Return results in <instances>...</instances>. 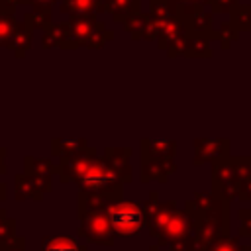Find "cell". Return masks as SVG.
Here are the masks:
<instances>
[{
	"label": "cell",
	"instance_id": "1",
	"mask_svg": "<svg viewBox=\"0 0 251 251\" xmlns=\"http://www.w3.org/2000/svg\"><path fill=\"white\" fill-rule=\"evenodd\" d=\"M75 178L78 180L80 188L90 192V194H98V196H106L110 198L112 194H120V178L116 175L114 169H110L104 163L98 161H88L82 165H76L73 169Z\"/></svg>",
	"mask_w": 251,
	"mask_h": 251
},
{
	"label": "cell",
	"instance_id": "2",
	"mask_svg": "<svg viewBox=\"0 0 251 251\" xmlns=\"http://www.w3.org/2000/svg\"><path fill=\"white\" fill-rule=\"evenodd\" d=\"M108 218L116 235H135L141 231L145 216L135 202H114L108 206Z\"/></svg>",
	"mask_w": 251,
	"mask_h": 251
},
{
	"label": "cell",
	"instance_id": "3",
	"mask_svg": "<svg viewBox=\"0 0 251 251\" xmlns=\"http://www.w3.org/2000/svg\"><path fill=\"white\" fill-rule=\"evenodd\" d=\"M80 235L100 245H112L116 231L110 224L108 210L104 212L100 208H94V210L82 212L80 214Z\"/></svg>",
	"mask_w": 251,
	"mask_h": 251
},
{
	"label": "cell",
	"instance_id": "4",
	"mask_svg": "<svg viewBox=\"0 0 251 251\" xmlns=\"http://www.w3.org/2000/svg\"><path fill=\"white\" fill-rule=\"evenodd\" d=\"M43 251H86V247L78 245L76 239L67 235H55L43 239Z\"/></svg>",
	"mask_w": 251,
	"mask_h": 251
},
{
	"label": "cell",
	"instance_id": "5",
	"mask_svg": "<svg viewBox=\"0 0 251 251\" xmlns=\"http://www.w3.org/2000/svg\"><path fill=\"white\" fill-rule=\"evenodd\" d=\"M14 239H16V222L0 210V245H6Z\"/></svg>",
	"mask_w": 251,
	"mask_h": 251
},
{
	"label": "cell",
	"instance_id": "6",
	"mask_svg": "<svg viewBox=\"0 0 251 251\" xmlns=\"http://www.w3.org/2000/svg\"><path fill=\"white\" fill-rule=\"evenodd\" d=\"M206 251H241V249L237 245V239L226 235V237H220L218 241H214L212 245H208Z\"/></svg>",
	"mask_w": 251,
	"mask_h": 251
},
{
	"label": "cell",
	"instance_id": "7",
	"mask_svg": "<svg viewBox=\"0 0 251 251\" xmlns=\"http://www.w3.org/2000/svg\"><path fill=\"white\" fill-rule=\"evenodd\" d=\"M0 251H25V239L18 237L6 245H0Z\"/></svg>",
	"mask_w": 251,
	"mask_h": 251
},
{
	"label": "cell",
	"instance_id": "8",
	"mask_svg": "<svg viewBox=\"0 0 251 251\" xmlns=\"http://www.w3.org/2000/svg\"><path fill=\"white\" fill-rule=\"evenodd\" d=\"M241 233L251 235V210L241 212Z\"/></svg>",
	"mask_w": 251,
	"mask_h": 251
}]
</instances>
